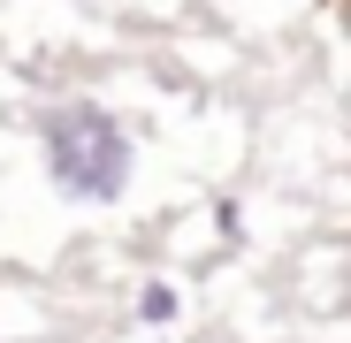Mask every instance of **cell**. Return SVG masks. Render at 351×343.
Returning <instances> with one entry per match:
<instances>
[{
    "label": "cell",
    "instance_id": "cell-1",
    "mask_svg": "<svg viewBox=\"0 0 351 343\" xmlns=\"http://www.w3.org/2000/svg\"><path fill=\"white\" fill-rule=\"evenodd\" d=\"M275 305H282V343H290V328L306 343L351 335V229H313L282 252Z\"/></svg>",
    "mask_w": 351,
    "mask_h": 343
},
{
    "label": "cell",
    "instance_id": "cell-2",
    "mask_svg": "<svg viewBox=\"0 0 351 343\" xmlns=\"http://www.w3.org/2000/svg\"><path fill=\"white\" fill-rule=\"evenodd\" d=\"M191 8L221 31V38H237V46H275L306 23L313 0H191Z\"/></svg>",
    "mask_w": 351,
    "mask_h": 343
},
{
    "label": "cell",
    "instance_id": "cell-3",
    "mask_svg": "<svg viewBox=\"0 0 351 343\" xmlns=\"http://www.w3.org/2000/svg\"><path fill=\"white\" fill-rule=\"evenodd\" d=\"M99 8H114L123 23H184V16H199L191 0H99Z\"/></svg>",
    "mask_w": 351,
    "mask_h": 343
},
{
    "label": "cell",
    "instance_id": "cell-4",
    "mask_svg": "<svg viewBox=\"0 0 351 343\" xmlns=\"http://www.w3.org/2000/svg\"><path fill=\"white\" fill-rule=\"evenodd\" d=\"M321 77H328V92H336V107L351 114V31H343V38H336V46L321 53Z\"/></svg>",
    "mask_w": 351,
    "mask_h": 343
},
{
    "label": "cell",
    "instance_id": "cell-5",
    "mask_svg": "<svg viewBox=\"0 0 351 343\" xmlns=\"http://www.w3.org/2000/svg\"><path fill=\"white\" fill-rule=\"evenodd\" d=\"M191 343H229V335H191Z\"/></svg>",
    "mask_w": 351,
    "mask_h": 343
},
{
    "label": "cell",
    "instance_id": "cell-6",
    "mask_svg": "<svg viewBox=\"0 0 351 343\" xmlns=\"http://www.w3.org/2000/svg\"><path fill=\"white\" fill-rule=\"evenodd\" d=\"M46 343H77V335H46Z\"/></svg>",
    "mask_w": 351,
    "mask_h": 343
}]
</instances>
